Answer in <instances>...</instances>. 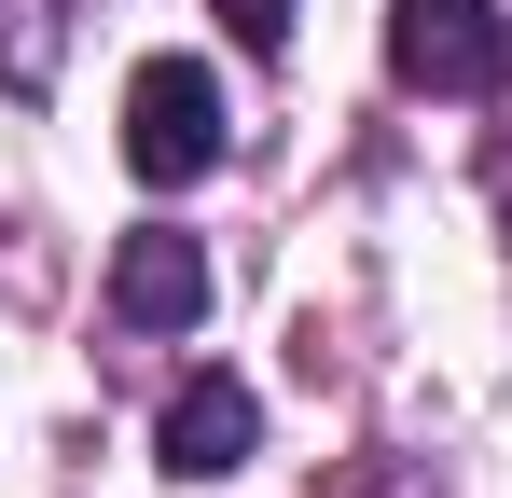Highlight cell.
<instances>
[{
  "label": "cell",
  "mask_w": 512,
  "mask_h": 498,
  "mask_svg": "<svg viewBox=\"0 0 512 498\" xmlns=\"http://www.w3.org/2000/svg\"><path fill=\"white\" fill-rule=\"evenodd\" d=\"M125 166L153 194H180V180L222 166V83H208V56H139L125 70Z\"/></svg>",
  "instance_id": "6da1fadb"
},
{
  "label": "cell",
  "mask_w": 512,
  "mask_h": 498,
  "mask_svg": "<svg viewBox=\"0 0 512 498\" xmlns=\"http://www.w3.org/2000/svg\"><path fill=\"white\" fill-rule=\"evenodd\" d=\"M388 70L416 97H499L512 83V14L499 0H388Z\"/></svg>",
  "instance_id": "7a4b0ae2"
},
{
  "label": "cell",
  "mask_w": 512,
  "mask_h": 498,
  "mask_svg": "<svg viewBox=\"0 0 512 498\" xmlns=\"http://www.w3.org/2000/svg\"><path fill=\"white\" fill-rule=\"evenodd\" d=\"M111 319L125 332H194L208 319V249L167 236V222H139V236L111 249Z\"/></svg>",
  "instance_id": "3957f363"
},
{
  "label": "cell",
  "mask_w": 512,
  "mask_h": 498,
  "mask_svg": "<svg viewBox=\"0 0 512 498\" xmlns=\"http://www.w3.org/2000/svg\"><path fill=\"white\" fill-rule=\"evenodd\" d=\"M250 443H263V402L236 388V374H194V388L167 402V429H153V457H167L180 485H222Z\"/></svg>",
  "instance_id": "277c9868"
},
{
  "label": "cell",
  "mask_w": 512,
  "mask_h": 498,
  "mask_svg": "<svg viewBox=\"0 0 512 498\" xmlns=\"http://www.w3.org/2000/svg\"><path fill=\"white\" fill-rule=\"evenodd\" d=\"M208 14H222L250 56H277V42H291V0H208Z\"/></svg>",
  "instance_id": "5b68a950"
},
{
  "label": "cell",
  "mask_w": 512,
  "mask_h": 498,
  "mask_svg": "<svg viewBox=\"0 0 512 498\" xmlns=\"http://www.w3.org/2000/svg\"><path fill=\"white\" fill-rule=\"evenodd\" d=\"M485 194H499V222H512V111H499V139H485Z\"/></svg>",
  "instance_id": "8992f818"
}]
</instances>
